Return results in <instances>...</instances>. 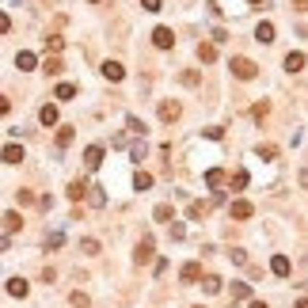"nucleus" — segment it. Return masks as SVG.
Listing matches in <instances>:
<instances>
[{"label": "nucleus", "instance_id": "nucleus-3", "mask_svg": "<svg viewBox=\"0 0 308 308\" xmlns=\"http://www.w3.org/2000/svg\"><path fill=\"white\" fill-rule=\"evenodd\" d=\"M152 42H156L160 50H171V46H175V34H171V27H156V31H152Z\"/></svg>", "mask_w": 308, "mask_h": 308}, {"label": "nucleus", "instance_id": "nucleus-33", "mask_svg": "<svg viewBox=\"0 0 308 308\" xmlns=\"http://www.w3.org/2000/svg\"><path fill=\"white\" fill-rule=\"evenodd\" d=\"M247 187V171H236L232 175V190H244Z\"/></svg>", "mask_w": 308, "mask_h": 308}, {"label": "nucleus", "instance_id": "nucleus-23", "mask_svg": "<svg viewBox=\"0 0 308 308\" xmlns=\"http://www.w3.org/2000/svg\"><path fill=\"white\" fill-rule=\"evenodd\" d=\"M4 228H8V232H19V228H23V217H19V213H4Z\"/></svg>", "mask_w": 308, "mask_h": 308}, {"label": "nucleus", "instance_id": "nucleus-47", "mask_svg": "<svg viewBox=\"0 0 308 308\" xmlns=\"http://www.w3.org/2000/svg\"><path fill=\"white\" fill-rule=\"evenodd\" d=\"M297 308H308V297H301V301H297Z\"/></svg>", "mask_w": 308, "mask_h": 308}, {"label": "nucleus", "instance_id": "nucleus-45", "mask_svg": "<svg viewBox=\"0 0 308 308\" xmlns=\"http://www.w3.org/2000/svg\"><path fill=\"white\" fill-rule=\"evenodd\" d=\"M301 187L308 190V171H301Z\"/></svg>", "mask_w": 308, "mask_h": 308}, {"label": "nucleus", "instance_id": "nucleus-28", "mask_svg": "<svg viewBox=\"0 0 308 308\" xmlns=\"http://www.w3.org/2000/svg\"><path fill=\"white\" fill-rule=\"evenodd\" d=\"M69 304H73V308H88L92 301H88V293H80V289H76V293L69 297Z\"/></svg>", "mask_w": 308, "mask_h": 308}, {"label": "nucleus", "instance_id": "nucleus-8", "mask_svg": "<svg viewBox=\"0 0 308 308\" xmlns=\"http://www.w3.org/2000/svg\"><path fill=\"white\" fill-rule=\"evenodd\" d=\"M149 259H152V240H141V244H137V251H133V263H137V266H145Z\"/></svg>", "mask_w": 308, "mask_h": 308}, {"label": "nucleus", "instance_id": "nucleus-42", "mask_svg": "<svg viewBox=\"0 0 308 308\" xmlns=\"http://www.w3.org/2000/svg\"><path fill=\"white\" fill-rule=\"evenodd\" d=\"M145 4V12H160V0H141Z\"/></svg>", "mask_w": 308, "mask_h": 308}, {"label": "nucleus", "instance_id": "nucleus-34", "mask_svg": "<svg viewBox=\"0 0 308 308\" xmlns=\"http://www.w3.org/2000/svg\"><path fill=\"white\" fill-rule=\"evenodd\" d=\"M183 84H187V88H198L202 76H198V73H183Z\"/></svg>", "mask_w": 308, "mask_h": 308}, {"label": "nucleus", "instance_id": "nucleus-15", "mask_svg": "<svg viewBox=\"0 0 308 308\" xmlns=\"http://www.w3.org/2000/svg\"><path fill=\"white\" fill-rule=\"evenodd\" d=\"M152 217H156V221H164V225H168V221H175V209H171L168 202H160V206L152 209Z\"/></svg>", "mask_w": 308, "mask_h": 308}, {"label": "nucleus", "instance_id": "nucleus-2", "mask_svg": "<svg viewBox=\"0 0 308 308\" xmlns=\"http://www.w3.org/2000/svg\"><path fill=\"white\" fill-rule=\"evenodd\" d=\"M270 274H274V278H289V274H293L289 255H274V259H270Z\"/></svg>", "mask_w": 308, "mask_h": 308}, {"label": "nucleus", "instance_id": "nucleus-43", "mask_svg": "<svg viewBox=\"0 0 308 308\" xmlns=\"http://www.w3.org/2000/svg\"><path fill=\"white\" fill-rule=\"evenodd\" d=\"M12 111V99H8V95H0V114H8Z\"/></svg>", "mask_w": 308, "mask_h": 308}, {"label": "nucleus", "instance_id": "nucleus-35", "mask_svg": "<svg viewBox=\"0 0 308 308\" xmlns=\"http://www.w3.org/2000/svg\"><path fill=\"white\" fill-rule=\"evenodd\" d=\"M46 46H50V50L57 53V50H61V46H65V38H61V34H50V38H46Z\"/></svg>", "mask_w": 308, "mask_h": 308}, {"label": "nucleus", "instance_id": "nucleus-32", "mask_svg": "<svg viewBox=\"0 0 308 308\" xmlns=\"http://www.w3.org/2000/svg\"><path fill=\"white\" fill-rule=\"evenodd\" d=\"M259 156H263V160H274L278 156V145H259Z\"/></svg>", "mask_w": 308, "mask_h": 308}, {"label": "nucleus", "instance_id": "nucleus-19", "mask_svg": "<svg viewBox=\"0 0 308 308\" xmlns=\"http://www.w3.org/2000/svg\"><path fill=\"white\" fill-rule=\"evenodd\" d=\"M8 293H12V297H27V293H31V285H27L23 278H12V282H8Z\"/></svg>", "mask_w": 308, "mask_h": 308}, {"label": "nucleus", "instance_id": "nucleus-22", "mask_svg": "<svg viewBox=\"0 0 308 308\" xmlns=\"http://www.w3.org/2000/svg\"><path fill=\"white\" fill-rule=\"evenodd\" d=\"M202 289H206V293H221V278L217 274H206V278H202Z\"/></svg>", "mask_w": 308, "mask_h": 308}, {"label": "nucleus", "instance_id": "nucleus-12", "mask_svg": "<svg viewBox=\"0 0 308 308\" xmlns=\"http://www.w3.org/2000/svg\"><path fill=\"white\" fill-rule=\"evenodd\" d=\"M103 76H107V80H114V84H118L122 76H126V69H122L118 61H103Z\"/></svg>", "mask_w": 308, "mask_h": 308}, {"label": "nucleus", "instance_id": "nucleus-39", "mask_svg": "<svg viewBox=\"0 0 308 308\" xmlns=\"http://www.w3.org/2000/svg\"><path fill=\"white\" fill-rule=\"evenodd\" d=\"M228 259H232V263H236V266H244V263H247V255H244V251H240V247H236V251H228Z\"/></svg>", "mask_w": 308, "mask_h": 308}, {"label": "nucleus", "instance_id": "nucleus-36", "mask_svg": "<svg viewBox=\"0 0 308 308\" xmlns=\"http://www.w3.org/2000/svg\"><path fill=\"white\" fill-rule=\"evenodd\" d=\"M61 244H65L61 232H50V236H46V247H61Z\"/></svg>", "mask_w": 308, "mask_h": 308}, {"label": "nucleus", "instance_id": "nucleus-25", "mask_svg": "<svg viewBox=\"0 0 308 308\" xmlns=\"http://www.w3.org/2000/svg\"><path fill=\"white\" fill-rule=\"evenodd\" d=\"M133 187H137V190H149L152 187V175H149V171H137V175H133Z\"/></svg>", "mask_w": 308, "mask_h": 308}, {"label": "nucleus", "instance_id": "nucleus-4", "mask_svg": "<svg viewBox=\"0 0 308 308\" xmlns=\"http://www.w3.org/2000/svg\"><path fill=\"white\" fill-rule=\"evenodd\" d=\"M228 213H232L236 221H247V217L255 213V206H251V202H244V198H236L232 206H228Z\"/></svg>", "mask_w": 308, "mask_h": 308}, {"label": "nucleus", "instance_id": "nucleus-20", "mask_svg": "<svg viewBox=\"0 0 308 308\" xmlns=\"http://www.w3.org/2000/svg\"><path fill=\"white\" fill-rule=\"evenodd\" d=\"M221 183H225V171H221V168H209V171H206V187H213V190H217Z\"/></svg>", "mask_w": 308, "mask_h": 308}, {"label": "nucleus", "instance_id": "nucleus-50", "mask_svg": "<svg viewBox=\"0 0 308 308\" xmlns=\"http://www.w3.org/2000/svg\"><path fill=\"white\" fill-rule=\"evenodd\" d=\"M194 308H206V304H194Z\"/></svg>", "mask_w": 308, "mask_h": 308}, {"label": "nucleus", "instance_id": "nucleus-38", "mask_svg": "<svg viewBox=\"0 0 308 308\" xmlns=\"http://www.w3.org/2000/svg\"><path fill=\"white\" fill-rule=\"evenodd\" d=\"M92 206H107V194H103V190H99V187H95V190H92Z\"/></svg>", "mask_w": 308, "mask_h": 308}, {"label": "nucleus", "instance_id": "nucleus-26", "mask_svg": "<svg viewBox=\"0 0 308 308\" xmlns=\"http://www.w3.org/2000/svg\"><path fill=\"white\" fill-rule=\"evenodd\" d=\"M80 251H84V255H99V240H92V236L80 240Z\"/></svg>", "mask_w": 308, "mask_h": 308}, {"label": "nucleus", "instance_id": "nucleus-9", "mask_svg": "<svg viewBox=\"0 0 308 308\" xmlns=\"http://www.w3.org/2000/svg\"><path fill=\"white\" fill-rule=\"evenodd\" d=\"M179 278H183V282H187V285H194L198 278H202V263H187V266H183V270H179Z\"/></svg>", "mask_w": 308, "mask_h": 308}, {"label": "nucleus", "instance_id": "nucleus-48", "mask_svg": "<svg viewBox=\"0 0 308 308\" xmlns=\"http://www.w3.org/2000/svg\"><path fill=\"white\" fill-rule=\"evenodd\" d=\"M247 4H263V0H247Z\"/></svg>", "mask_w": 308, "mask_h": 308}, {"label": "nucleus", "instance_id": "nucleus-46", "mask_svg": "<svg viewBox=\"0 0 308 308\" xmlns=\"http://www.w3.org/2000/svg\"><path fill=\"white\" fill-rule=\"evenodd\" d=\"M251 308H270V304H266V301H251Z\"/></svg>", "mask_w": 308, "mask_h": 308}, {"label": "nucleus", "instance_id": "nucleus-37", "mask_svg": "<svg viewBox=\"0 0 308 308\" xmlns=\"http://www.w3.org/2000/svg\"><path fill=\"white\" fill-rule=\"evenodd\" d=\"M15 198H19V206H31V202H34L31 190H15Z\"/></svg>", "mask_w": 308, "mask_h": 308}, {"label": "nucleus", "instance_id": "nucleus-49", "mask_svg": "<svg viewBox=\"0 0 308 308\" xmlns=\"http://www.w3.org/2000/svg\"><path fill=\"white\" fill-rule=\"evenodd\" d=\"M88 4H99V0H88Z\"/></svg>", "mask_w": 308, "mask_h": 308}, {"label": "nucleus", "instance_id": "nucleus-24", "mask_svg": "<svg viewBox=\"0 0 308 308\" xmlns=\"http://www.w3.org/2000/svg\"><path fill=\"white\" fill-rule=\"evenodd\" d=\"M73 137H76V133H73V126H61V133H57V145H61V149H69V145H73Z\"/></svg>", "mask_w": 308, "mask_h": 308}, {"label": "nucleus", "instance_id": "nucleus-11", "mask_svg": "<svg viewBox=\"0 0 308 308\" xmlns=\"http://www.w3.org/2000/svg\"><path fill=\"white\" fill-rule=\"evenodd\" d=\"M255 42L270 46V42H274V23H259V27H255Z\"/></svg>", "mask_w": 308, "mask_h": 308}, {"label": "nucleus", "instance_id": "nucleus-13", "mask_svg": "<svg viewBox=\"0 0 308 308\" xmlns=\"http://www.w3.org/2000/svg\"><path fill=\"white\" fill-rule=\"evenodd\" d=\"M198 61H206V65L217 61V46L213 42H198Z\"/></svg>", "mask_w": 308, "mask_h": 308}, {"label": "nucleus", "instance_id": "nucleus-18", "mask_svg": "<svg viewBox=\"0 0 308 308\" xmlns=\"http://www.w3.org/2000/svg\"><path fill=\"white\" fill-rule=\"evenodd\" d=\"M206 213H209V206H206V202H190V206H187V217H190V221H202Z\"/></svg>", "mask_w": 308, "mask_h": 308}, {"label": "nucleus", "instance_id": "nucleus-10", "mask_svg": "<svg viewBox=\"0 0 308 308\" xmlns=\"http://www.w3.org/2000/svg\"><path fill=\"white\" fill-rule=\"evenodd\" d=\"M0 160H4V164H23V145H4Z\"/></svg>", "mask_w": 308, "mask_h": 308}, {"label": "nucleus", "instance_id": "nucleus-27", "mask_svg": "<svg viewBox=\"0 0 308 308\" xmlns=\"http://www.w3.org/2000/svg\"><path fill=\"white\" fill-rule=\"evenodd\" d=\"M232 297H236V301H247V297H251V289H247V282H236V285H232Z\"/></svg>", "mask_w": 308, "mask_h": 308}, {"label": "nucleus", "instance_id": "nucleus-1", "mask_svg": "<svg viewBox=\"0 0 308 308\" xmlns=\"http://www.w3.org/2000/svg\"><path fill=\"white\" fill-rule=\"evenodd\" d=\"M228 69H232L236 80H255V76H259V65L251 61V57H232V65H228Z\"/></svg>", "mask_w": 308, "mask_h": 308}, {"label": "nucleus", "instance_id": "nucleus-30", "mask_svg": "<svg viewBox=\"0 0 308 308\" xmlns=\"http://www.w3.org/2000/svg\"><path fill=\"white\" fill-rule=\"evenodd\" d=\"M73 95H76L73 84H57V99H73Z\"/></svg>", "mask_w": 308, "mask_h": 308}, {"label": "nucleus", "instance_id": "nucleus-31", "mask_svg": "<svg viewBox=\"0 0 308 308\" xmlns=\"http://www.w3.org/2000/svg\"><path fill=\"white\" fill-rule=\"evenodd\" d=\"M126 126H130L133 133H145V122H141V118H137V114H130V118H126Z\"/></svg>", "mask_w": 308, "mask_h": 308}, {"label": "nucleus", "instance_id": "nucleus-29", "mask_svg": "<svg viewBox=\"0 0 308 308\" xmlns=\"http://www.w3.org/2000/svg\"><path fill=\"white\" fill-rule=\"evenodd\" d=\"M168 228H171V240H183V236H187V228H183V221H168Z\"/></svg>", "mask_w": 308, "mask_h": 308}, {"label": "nucleus", "instance_id": "nucleus-14", "mask_svg": "<svg viewBox=\"0 0 308 308\" xmlns=\"http://www.w3.org/2000/svg\"><path fill=\"white\" fill-rule=\"evenodd\" d=\"M285 69H289V73H301V69H304V53L289 50V53H285Z\"/></svg>", "mask_w": 308, "mask_h": 308}, {"label": "nucleus", "instance_id": "nucleus-6", "mask_svg": "<svg viewBox=\"0 0 308 308\" xmlns=\"http://www.w3.org/2000/svg\"><path fill=\"white\" fill-rule=\"evenodd\" d=\"M99 164H103V145H88V149H84V168H99Z\"/></svg>", "mask_w": 308, "mask_h": 308}, {"label": "nucleus", "instance_id": "nucleus-7", "mask_svg": "<svg viewBox=\"0 0 308 308\" xmlns=\"http://www.w3.org/2000/svg\"><path fill=\"white\" fill-rule=\"evenodd\" d=\"M34 65H38V57H34L31 50H19V53H15V69H19V73H31Z\"/></svg>", "mask_w": 308, "mask_h": 308}, {"label": "nucleus", "instance_id": "nucleus-17", "mask_svg": "<svg viewBox=\"0 0 308 308\" xmlns=\"http://www.w3.org/2000/svg\"><path fill=\"white\" fill-rule=\"evenodd\" d=\"M84 194H88V183H84V179H73V183H69V198L80 202Z\"/></svg>", "mask_w": 308, "mask_h": 308}, {"label": "nucleus", "instance_id": "nucleus-40", "mask_svg": "<svg viewBox=\"0 0 308 308\" xmlns=\"http://www.w3.org/2000/svg\"><path fill=\"white\" fill-rule=\"evenodd\" d=\"M266 111H270L266 103H255V107H251V114H255V118H266Z\"/></svg>", "mask_w": 308, "mask_h": 308}, {"label": "nucleus", "instance_id": "nucleus-41", "mask_svg": "<svg viewBox=\"0 0 308 308\" xmlns=\"http://www.w3.org/2000/svg\"><path fill=\"white\" fill-rule=\"evenodd\" d=\"M8 31H12V19H8L4 12H0V34H8Z\"/></svg>", "mask_w": 308, "mask_h": 308}, {"label": "nucleus", "instance_id": "nucleus-16", "mask_svg": "<svg viewBox=\"0 0 308 308\" xmlns=\"http://www.w3.org/2000/svg\"><path fill=\"white\" fill-rule=\"evenodd\" d=\"M38 122H42V126H53V122H57V107H53V103H46V107L38 111Z\"/></svg>", "mask_w": 308, "mask_h": 308}, {"label": "nucleus", "instance_id": "nucleus-44", "mask_svg": "<svg viewBox=\"0 0 308 308\" xmlns=\"http://www.w3.org/2000/svg\"><path fill=\"white\" fill-rule=\"evenodd\" d=\"M293 8L297 12H308V0H293Z\"/></svg>", "mask_w": 308, "mask_h": 308}, {"label": "nucleus", "instance_id": "nucleus-5", "mask_svg": "<svg viewBox=\"0 0 308 308\" xmlns=\"http://www.w3.org/2000/svg\"><path fill=\"white\" fill-rule=\"evenodd\" d=\"M179 114H183V107H179L175 99H164V103H160V122H175Z\"/></svg>", "mask_w": 308, "mask_h": 308}, {"label": "nucleus", "instance_id": "nucleus-21", "mask_svg": "<svg viewBox=\"0 0 308 308\" xmlns=\"http://www.w3.org/2000/svg\"><path fill=\"white\" fill-rule=\"evenodd\" d=\"M42 73L46 76H57V73H61V57H46V61H42Z\"/></svg>", "mask_w": 308, "mask_h": 308}]
</instances>
